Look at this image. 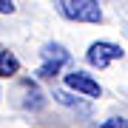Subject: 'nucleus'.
<instances>
[{
	"mask_svg": "<svg viewBox=\"0 0 128 128\" xmlns=\"http://www.w3.org/2000/svg\"><path fill=\"white\" fill-rule=\"evenodd\" d=\"M54 9L60 17L74 23H102V9L97 0H57Z\"/></svg>",
	"mask_w": 128,
	"mask_h": 128,
	"instance_id": "obj_1",
	"label": "nucleus"
},
{
	"mask_svg": "<svg viewBox=\"0 0 128 128\" xmlns=\"http://www.w3.org/2000/svg\"><path fill=\"white\" fill-rule=\"evenodd\" d=\"M40 57H43V66L37 68V77H43V80L57 77L60 68H63L66 63H71V54L60 46V43H46L43 51H40Z\"/></svg>",
	"mask_w": 128,
	"mask_h": 128,
	"instance_id": "obj_2",
	"label": "nucleus"
},
{
	"mask_svg": "<svg viewBox=\"0 0 128 128\" xmlns=\"http://www.w3.org/2000/svg\"><path fill=\"white\" fill-rule=\"evenodd\" d=\"M122 57H125L122 46H117V43H105V40L91 43V46H88V51H86L88 66H94V68H108L114 60H122Z\"/></svg>",
	"mask_w": 128,
	"mask_h": 128,
	"instance_id": "obj_3",
	"label": "nucleus"
},
{
	"mask_svg": "<svg viewBox=\"0 0 128 128\" xmlns=\"http://www.w3.org/2000/svg\"><path fill=\"white\" fill-rule=\"evenodd\" d=\"M66 86H68L71 91H77V94H82V97H88V100H97V97H102L100 82H97L91 74H86V71H71V74H66Z\"/></svg>",
	"mask_w": 128,
	"mask_h": 128,
	"instance_id": "obj_4",
	"label": "nucleus"
},
{
	"mask_svg": "<svg viewBox=\"0 0 128 128\" xmlns=\"http://www.w3.org/2000/svg\"><path fill=\"white\" fill-rule=\"evenodd\" d=\"M20 71V60L12 51H0V77H14Z\"/></svg>",
	"mask_w": 128,
	"mask_h": 128,
	"instance_id": "obj_5",
	"label": "nucleus"
},
{
	"mask_svg": "<svg viewBox=\"0 0 128 128\" xmlns=\"http://www.w3.org/2000/svg\"><path fill=\"white\" fill-rule=\"evenodd\" d=\"M23 105H26V108H32V111H40L43 105H46V97L37 91L32 82H26V100H23Z\"/></svg>",
	"mask_w": 128,
	"mask_h": 128,
	"instance_id": "obj_6",
	"label": "nucleus"
},
{
	"mask_svg": "<svg viewBox=\"0 0 128 128\" xmlns=\"http://www.w3.org/2000/svg\"><path fill=\"white\" fill-rule=\"evenodd\" d=\"M54 100H57V102H63V105H68V108H80L82 114H88V105L82 102L80 97L68 94V91H54Z\"/></svg>",
	"mask_w": 128,
	"mask_h": 128,
	"instance_id": "obj_7",
	"label": "nucleus"
},
{
	"mask_svg": "<svg viewBox=\"0 0 128 128\" xmlns=\"http://www.w3.org/2000/svg\"><path fill=\"white\" fill-rule=\"evenodd\" d=\"M100 128H128V122H125L122 117H111V120H105Z\"/></svg>",
	"mask_w": 128,
	"mask_h": 128,
	"instance_id": "obj_8",
	"label": "nucleus"
},
{
	"mask_svg": "<svg viewBox=\"0 0 128 128\" xmlns=\"http://www.w3.org/2000/svg\"><path fill=\"white\" fill-rule=\"evenodd\" d=\"M0 14H14V3L12 0H0Z\"/></svg>",
	"mask_w": 128,
	"mask_h": 128,
	"instance_id": "obj_9",
	"label": "nucleus"
}]
</instances>
